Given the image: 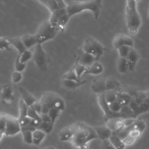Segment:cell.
Masks as SVG:
<instances>
[{
    "label": "cell",
    "mask_w": 149,
    "mask_h": 149,
    "mask_svg": "<svg viewBox=\"0 0 149 149\" xmlns=\"http://www.w3.org/2000/svg\"><path fill=\"white\" fill-rule=\"evenodd\" d=\"M71 126L73 135L69 141L76 147L86 149L88 142L98 139L93 127L83 122H78L71 125Z\"/></svg>",
    "instance_id": "1"
},
{
    "label": "cell",
    "mask_w": 149,
    "mask_h": 149,
    "mask_svg": "<svg viewBox=\"0 0 149 149\" xmlns=\"http://www.w3.org/2000/svg\"><path fill=\"white\" fill-rule=\"evenodd\" d=\"M102 8V0L71 1L66 5V10L69 18L84 10H90L95 19H98Z\"/></svg>",
    "instance_id": "2"
},
{
    "label": "cell",
    "mask_w": 149,
    "mask_h": 149,
    "mask_svg": "<svg viewBox=\"0 0 149 149\" xmlns=\"http://www.w3.org/2000/svg\"><path fill=\"white\" fill-rule=\"evenodd\" d=\"M145 128L146 124L144 121L135 119L131 125L124 127L117 135L125 144H131L141 135Z\"/></svg>",
    "instance_id": "3"
},
{
    "label": "cell",
    "mask_w": 149,
    "mask_h": 149,
    "mask_svg": "<svg viewBox=\"0 0 149 149\" xmlns=\"http://www.w3.org/2000/svg\"><path fill=\"white\" fill-rule=\"evenodd\" d=\"M125 16L129 32L133 35L136 34L141 24L140 16L137 10L136 0H126Z\"/></svg>",
    "instance_id": "4"
},
{
    "label": "cell",
    "mask_w": 149,
    "mask_h": 149,
    "mask_svg": "<svg viewBox=\"0 0 149 149\" xmlns=\"http://www.w3.org/2000/svg\"><path fill=\"white\" fill-rule=\"evenodd\" d=\"M40 102L41 105V113H47L49 109L55 107L61 111L65 108V101L58 94L52 92L45 93L41 98Z\"/></svg>",
    "instance_id": "5"
},
{
    "label": "cell",
    "mask_w": 149,
    "mask_h": 149,
    "mask_svg": "<svg viewBox=\"0 0 149 149\" xmlns=\"http://www.w3.org/2000/svg\"><path fill=\"white\" fill-rule=\"evenodd\" d=\"M58 31L57 29L52 26L48 20L43 22L34 34L37 44H42L44 42L53 39Z\"/></svg>",
    "instance_id": "6"
},
{
    "label": "cell",
    "mask_w": 149,
    "mask_h": 149,
    "mask_svg": "<svg viewBox=\"0 0 149 149\" xmlns=\"http://www.w3.org/2000/svg\"><path fill=\"white\" fill-rule=\"evenodd\" d=\"M33 57L36 66L41 71L45 72L47 70V56L41 44H37L36 45Z\"/></svg>",
    "instance_id": "7"
},
{
    "label": "cell",
    "mask_w": 149,
    "mask_h": 149,
    "mask_svg": "<svg viewBox=\"0 0 149 149\" xmlns=\"http://www.w3.org/2000/svg\"><path fill=\"white\" fill-rule=\"evenodd\" d=\"M20 132V126L17 119L6 115V126L4 134L6 136H14Z\"/></svg>",
    "instance_id": "8"
},
{
    "label": "cell",
    "mask_w": 149,
    "mask_h": 149,
    "mask_svg": "<svg viewBox=\"0 0 149 149\" xmlns=\"http://www.w3.org/2000/svg\"><path fill=\"white\" fill-rule=\"evenodd\" d=\"M133 40L129 36L122 33L116 34L113 40V46L116 49L123 45L133 47Z\"/></svg>",
    "instance_id": "9"
},
{
    "label": "cell",
    "mask_w": 149,
    "mask_h": 149,
    "mask_svg": "<svg viewBox=\"0 0 149 149\" xmlns=\"http://www.w3.org/2000/svg\"><path fill=\"white\" fill-rule=\"evenodd\" d=\"M112 131V134H118L125 127L123 119L120 118L109 119L105 124Z\"/></svg>",
    "instance_id": "10"
},
{
    "label": "cell",
    "mask_w": 149,
    "mask_h": 149,
    "mask_svg": "<svg viewBox=\"0 0 149 149\" xmlns=\"http://www.w3.org/2000/svg\"><path fill=\"white\" fill-rule=\"evenodd\" d=\"M140 58L138 52L135 49L132 47L127 54L126 59H127L128 63V70L133 71L136 63Z\"/></svg>",
    "instance_id": "11"
},
{
    "label": "cell",
    "mask_w": 149,
    "mask_h": 149,
    "mask_svg": "<svg viewBox=\"0 0 149 149\" xmlns=\"http://www.w3.org/2000/svg\"><path fill=\"white\" fill-rule=\"evenodd\" d=\"M91 90L97 94H103L106 91L105 78H99L94 80L91 84Z\"/></svg>",
    "instance_id": "12"
},
{
    "label": "cell",
    "mask_w": 149,
    "mask_h": 149,
    "mask_svg": "<svg viewBox=\"0 0 149 149\" xmlns=\"http://www.w3.org/2000/svg\"><path fill=\"white\" fill-rule=\"evenodd\" d=\"M0 91H1V100L3 103L8 104L13 100L12 89L9 84L1 86Z\"/></svg>",
    "instance_id": "13"
},
{
    "label": "cell",
    "mask_w": 149,
    "mask_h": 149,
    "mask_svg": "<svg viewBox=\"0 0 149 149\" xmlns=\"http://www.w3.org/2000/svg\"><path fill=\"white\" fill-rule=\"evenodd\" d=\"M93 129L98 136V139H100L101 140L109 139L112 134V131L106 125L94 126L93 127Z\"/></svg>",
    "instance_id": "14"
},
{
    "label": "cell",
    "mask_w": 149,
    "mask_h": 149,
    "mask_svg": "<svg viewBox=\"0 0 149 149\" xmlns=\"http://www.w3.org/2000/svg\"><path fill=\"white\" fill-rule=\"evenodd\" d=\"M104 70L103 66L97 61L94 62L90 66L86 68L84 74H91L97 75L101 74Z\"/></svg>",
    "instance_id": "15"
},
{
    "label": "cell",
    "mask_w": 149,
    "mask_h": 149,
    "mask_svg": "<svg viewBox=\"0 0 149 149\" xmlns=\"http://www.w3.org/2000/svg\"><path fill=\"white\" fill-rule=\"evenodd\" d=\"M95 61H96V59L94 56L83 51L77 62L86 68Z\"/></svg>",
    "instance_id": "16"
},
{
    "label": "cell",
    "mask_w": 149,
    "mask_h": 149,
    "mask_svg": "<svg viewBox=\"0 0 149 149\" xmlns=\"http://www.w3.org/2000/svg\"><path fill=\"white\" fill-rule=\"evenodd\" d=\"M19 91L21 95V99L26 104L28 107L32 105V104L36 101V99L25 88L23 87H19Z\"/></svg>",
    "instance_id": "17"
},
{
    "label": "cell",
    "mask_w": 149,
    "mask_h": 149,
    "mask_svg": "<svg viewBox=\"0 0 149 149\" xmlns=\"http://www.w3.org/2000/svg\"><path fill=\"white\" fill-rule=\"evenodd\" d=\"M73 135L71 125L62 128L58 133L59 139L61 141H69Z\"/></svg>",
    "instance_id": "18"
},
{
    "label": "cell",
    "mask_w": 149,
    "mask_h": 149,
    "mask_svg": "<svg viewBox=\"0 0 149 149\" xmlns=\"http://www.w3.org/2000/svg\"><path fill=\"white\" fill-rule=\"evenodd\" d=\"M8 40L10 45H12V46H13L17 50L19 54H21L23 51L27 49L24 47L20 38V37L8 38Z\"/></svg>",
    "instance_id": "19"
},
{
    "label": "cell",
    "mask_w": 149,
    "mask_h": 149,
    "mask_svg": "<svg viewBox=\"0 0 149 149\" xmlns=\"http://www.w3.org/2000/svg\"><path fill=\"white\" fill-rule=\"evenodd\" d=\"M20 38L27 49L37 44L34 34H24L20 37Z\"/></svg>",
    "instance_id": "20"
},
{
    "label": "cell",
    "mask_w": 149,
    "mask_h": 149,
    "mask_svg": "<svg viewBox=\"0 0 149 149\" xmlns=\"http://www.w3.org/2000/svg\"><path fill=\"white\" fill-rule=\"evenodd\" d=\"M66 12V8H58L56 10H55L54 11H53L52 12H51V16L49 17V19L48 20L49 22L51 23V24L52 26H53L54 27H55L56 23L58 20L59 19V18L64 13H65Z\"/></svg>",
    "instance_id": "21"
},
{
    "label": "cell",
    "mask_w": 149,
    "mask_h": 149,
    "mask_svg": "<svg viewBox=\"0 0 149 149\" xmlns=\"http://www.w3.org/2000/svg\"><path fill=\"white\" fill-rule=\"evenodd\" d=\"M87 82L86 80H80L79 81L72 80H68L63 79L62 80V85L66 88L73 90L76 88H78L82 86L83 84H85Z\"/></svg>",
    "instance_id": "22"
},
{
    "label": "cell",
    "mask_w": 149,
    "mask_h": 149,
    "mask_svg": "<svg viewBox=\"0 0 149 149\" xmlns=\"http://www.w3.org/2000/svg\"><path fill=\"white\" fill-rule=\"evenodd\" d=\"M120 87V83L114 77H108L105 78L106 91L116 90Z\"/></svg>",
    "instance_id": "23"
},
{
    "label": "cell",
    "mask_w": 149,
    "mask_h": 149,
    "mask_svg": "<svg viewBox=\"0 0 149 149\" xmlns=\"http://www.w3.org/2000/svg\"><path fill=\"white\" fill-rule=\"evenodd\" d=\"M132 98V96L130 94L123 91H116V100L118 101L122 106L128 105Z\"/></svg>",
    "instance_id": "24"
},
{
    "label": "cell",
    "mask_w": 149,
    "mask_h": 149,
    "mask_svg": "<svg viewBox=\"0 0 149 149\" xmlns=\"http://www.w3.org/2000/svg\"><path fill=\"white\" fill-rule=\"evenodd\" d=\"M90 39L95 52V59L97 61H98L102 55L105 50V48L102 44H101L93 37H90Z\"/></svg>",
    "instance_id": "25"
},
{
    "label": "cell",
    "mask_w": 149,
    "mask_h": 149,
    "mask_svg": "<svg viewBox=\"0 0 149 149\" xmlns=\"http://www.w3.org/2000/svg\"><path fill=\"white\" fill-rule=\"evenodd\" d=\"M46 134L42 130L36 129L32 132L33 143L36 146H40L41 143L45 138Z\"/></svg>",
    "instance_id": "26"
},
{
    "label": "cell",
    "mask_w": 149,
    "mask_h": 149,
    "mask_svg": "<svg viewBox=\"0 0 149 149\" xmlns=\"http://www.w3.org/2000/svg\"><path fill=\"white\" fill-rule=\"evenodd\" d=\"M109 140L116 149H125L126 144L116 134H112L109 137Z\"/></svg>",
    "instance_id": "27"
},
{
    "label": "cell",
    "mask_w": 149,
    "mask_h": 149,
    "mask_svg": "<svg viewBox=\"0 0 149 149\" xmlns=\"http://www.w3.org/2000/svg\"><path fill=\"white\" fill-rule=\"evenodd\" d=\"M117 68L119 73H125L128 70V63L125 58L119 57L117 62Z\"/></svg>",
    "instance_id": "28"
},
{
    "label": "cell",
    "mask_w": 149,
    "mask_h": 149,
    "mask_svg": "<svg viewBox=\"0 0 149 149\" xmlns=\"http://www.w3.org/2000/svg\"><path fill=\"white\" fill-rule=\"evenodd\" d=\"M54 123L50 122H42L41 121L40 123L38 129H40L44 132L46 134H49L53 130Z\"/></svg>",
    "instance_id": "29"
},
{
    "label": "cell",
    "mask_w": 149,
    "mask_h": 149,
    "mask_svg": "<svg viewBox=\"0 0 149 149\" xmlns=\"http://www.w3.org/2000/svg\"><path fill=\"white\" fill-rule=\"evenodd\" d=\"M119 112L122 115V119H129V118H134L133 113L128 105H123L122 107ZM136 119V118H134Z\"/></svg>",
    "instance_id": "30"
},
{
    "label": "cell",
    "mask_w": 149,
    "mask_h": 149,
    "mask_svg": "<svg viewBox=\"0 0 149 149\" xmlns=\"http://www.w3.org/2000/svg\"><path fill=\"white\" fill-rule=\"evenodd\" d=\"M104 98L106 102L109 104L114 101L116 98V90H108L106 91L104 93Z\"/></svg>",
    "instance_id": "31"
},
{
    "label": "cell",
    "mask_w": 149,
    "mask_h": 149,
    "mask_svg": "<svg viewBox=\"0 0 149 149\" xmlns=\"http://www.w3.org/2000/svg\"><path fill=\"white\" fill-rule=\"evenodd\" d=\"M46 6L51 12L58 9V7L54 0H37Z\"/></svg>",
    "instance_id": "32"
},
{
    "label": "cell",
    "mask_w": 149,
    "mask_h": 149,
    "mask_svg": "<svg viewBox=\"0 0 149 149\" xmlns=\"http://www.w3.org/2000/svg\"><path fill=\"white\" fill-rule=\"evenodd\" d=\"M61 113V111L55 107H52L49 108L47 112V113L51 118V121L53 123L55 122L56 119L59 116Z\"/></svg>",
    "instance_id": "33"
},
{
    "label": "cell",
    "mask_w": 149,
    "mask_h": 149,
    "mask_svg": "<svg viewBox=\"0 0 149 149\" xmlns=\"http://www.w3.org/2000/svg\"><path fill=\"white\" fill-rule=\"evenodd\" d=\"M72 69L74 70L77 78L79 80H80L81 79V76L83 73H84L85 70H86V67L80 65L78 62H76L73 66Z\"/></svg>",
    "instance_id": "34"
},
{
    "label": "cell",
    "mask_w": 149,
    "mask_h": 149,
    "mask_svg": "<svg viewBox=\"0 0 149 149\" xmlns=\"http://www.w3.org/2000/svg\"><path fill=\"white\" fill-rule=\"evenodd\" d=\"M149 109V98H146L140 105H139V115L146 113Z\"/></svg>",
    "instance_id": "35"
},
{
    "label": "cell",
    "mask_w": 149,
    "mask_h": 149,
    "mask_svg": "<svg viewBox=\"0 0 149 149\" xmlns=\"http://www.w3.org/2000/svg\"><path fill=\"white\" fill-rule=\"evenodd\" d=\"M19 55L20 61L23 63H26L33 56L32 53L28 49H26L21 54H19Z\"/></svg>",
    "instance_id": "36"
},
{
    "label": "cell",
    "mask_w": 149,
    "mask_h": 149,
    "mask_svg": "<svg viewBox=\"0 0 149 149\" xmlns=\"http://www.w3.org/2000/svg\"><path fill=\"white\" fill-rule=\"evenodd\" d=\"M108 108L111 111L114 113H119L122 105L116 100L108 104Z\"/></svg>",
    "instance_id": "37"
},
{
    "label": "cell",
    "mask_w": 149,
    "mask_h": 149,
    "mask_svg": "<svg viewBox=\"0 0 149 149\" xmlns=\"http://www.w3.org/2000/svg\"><path fill=\"white\" fill-rule=\"evenodd\" d=\"M28 106L21 99L19 101V116H27V112L28 109Z\"/></svg>",
    "instance_id": "38"
},
{
    "label": "cell",
    "mask_w": 149,
    "mask_h": 149,
    "mask_svg": "<svg viewBox=\"0 0 149 149\" xmlns=\"http://www.w3.org/2000/svg\"><path fill=\"white\" fill-rule=\"evenodd\" d=\"M63 79H68V80H75V81H80V80H79V79L77 78L74 70L72 68L70 70H69L68 72H67L66 73H65V74H63Z\"/></svg>",
    "instance_id": "39"
},
{
    "label": "cell",
    "mask_w": 149,
    "mask_h": 149,
    "mask_svg": "<svg viewBox=\"0 0 149 149\" xmlns=\"http://www.w3.org/2000/svg\"><path fill=\"white\" fill-rule=\"evenodd\" d=\"M22 134L23 140L26 144H31L33 143L32 132L24 131V132H22Z\"/></svg>",
    "instance_id": "40"
},
{
    "label": "cell",
    "mask_w": 149,
    "mask_h": 149,
    "mask_svg": "<svg viewBox=\"0 0 149 149\" xmlns=\"http://www.w3.org/2000/svg\"><path fill=\"white\" fill-rule=\"evenodd\" d=\"M132 47L127 45H123L119 48H118V53L119 55V57L122 58H126L127 54H129V52Z\"/></svg>",
    "instance_id": "41"
},
{
    "label": "cell",
    "mask_w": 149,
    "mask_h": 149,
    "mask_svg": "<svg viewBox=\"0 0 149 149\" xmlns=\"http://www.w3.org/2000/svg\"><path fill=\"white\" fill-rule=\"evenodd\" d=\"M6 49L7 51H11L10 48V44L8 41V38L0 37V49Z\"/></svg>",
    "instance_id": "42"
},
{
    "label": "cell",
    "mask_w": 149,
    "mask_h": 149,
    "mask_svg": "<svg viewBox=\"0 0 149 149\" xmlns=\"http://www.w3.org/2000/svg\"><path fill=\"white\" fill-rule=\"evenodd\" d=\"M26 63H22L20 61L19 59V55H18L17 56L16 58L15 62V68L16 69V71L19 72H22V71H23L26 68Z\"/></svg>",
    "instance_id": "43"
},
{
    "label": "cell",
    "mask_w": 149,
    "mask_h": 149,
    "mask_svg": "<svg viewBox=\"0 0 149 149\" xmlns=\"http://www.w3.org/2000/svg\"><path fill=\"white\" fill-rule=\"evenodd\" d=\"M27 116H28L31 119H37L41 120L40 115L34 109V108L31 106L28 107Z\"/></svg>",
    "instance_id": "44"
},
{
    "label": "cell",
    "mask_w": 149,
    "mask_h": 149,
    "mask_svg": "<svg viewBox=\"0 0 149 149\" xmlns=\"http://www.w3.org/2000/svg\"><path fill=\"white\" fill-rule=\"evenodd\" d=\"M18 122L20 125V126H23L27 124H29L30 122L31 118H29L28 116H19Z\"/></svg>",
    "instance_id": "45"
},
{
    "label": "cell",
    "mask_w": 149,
    "mask_h": 149,
    "mask_svg": "<svg viewBox=\"0 0 149 149\" xmlns=\"http://www.w3.org/2000/svg\"><path fill=\"white\" fill-rule=\"evenodd\" d=\"M6 114L0 113V132L3 133L6 126Z\"/></svg>",
    "instance_id": "46"
},
{
    "label": "cell",
    "mask_w": 149,
    "mask_h": 149,
    "mask_svg": "<svg viewBox=\"0 0 149 149\" xmlns=\"http://www.w3.org/2000/svg\"><path fill=\"white\" fill-rule=\"evenodd\" d=\"M101 144V149H116L112 143L110 142L109 139L102 140Z\"/></svg>",
    "instance_id": "47"
},
{
    "label": "cell",
    "mask_w": 149,
    "mask_h": 149,
    "mask_svg": "<svg viewBox=\"0 0 149 149\" xmlns=\"http://www.w3.org/2000/svg\"><path fill=\"white\" fill-rule=\"evenodd\" d=\"M12 79L13 82L15 83H17L19 82L22 79V74L21 72H17V71H15L13 72L12 74Z\"/></svg>",
    "instance_id": "48"
},
{
    "label": "cell",
    "mask_w": 149,
    "mask_h": 149,
    "mask_svg": "<svg viewBox=\"0 0 149 149\" xmlns=\"http://www.w3.org/2000/svg\"><path fill=\"white\" fill-rule=\"evenodd\" d=\"M34 109L40 115L41 113V103L40 102V101H36L32 105H31Z\"/></svg>",
    "instance_id": "49"
},
{
    "label": "cell",
    "mask_w": 149,
    "mask_h": 149,
    "mask_svg": "<svg viewBox=\"0 0 149 149\" xmlns=\"http://www.w3.org/2000/svg\"><path fill=\"white\" fill-rule=\"evenodd\" d=\"M36 129V128H34L33 126L30 125L29 123L25 125V126L20 127V132H24V131H30V132H33Z\"/></svg>",
    "instance_id": "50"
},
{
    "label": "cell",
    "mask_w": 149,
    "mask_h": 149,
    "mask_svg": "<svg viewBox=\"0 0 149 149\" xmlns=\"http://www.w3.org/2000/svg\"><path fill=\"white\" fill-rule=\"evenodd\" d=\"M40 117L41 120L42 121V122H52L51 119V118L49 117V116L48 115V114L47 113H41L40 115Z\"/></svg>",
    "instance_id": "51"
},
{
    "label": "cell",
    "mask_w": 149,
    "mask_h": 149,
    "mask_svg": "<svg viewBox=\"0 0 149 149\" xmlns=\"http://www.w3.org/2000/svg\"><path fill=\"white\" fill-rule=\"evenodd\" d=\"M41 120L40 119H31L30 122L29 123V124L30 125H31L32 126H33L34 128L37 129L40 123H41Z\"/></svg>",
    "instance_id": "52"
},
{
    "label": "cell",
    "mask_w": 149,
    "mask_h": 149,
    "mask_svg": "<svg viewBox=\"0 0 149 149\" xmlns=\"http://www.w3.org/2000/svg\"><path fill=\"white\" fill-rule=\"evenodd\" d=\"M56 3L58 8H65L66 7V4L64 2V0H54Z\"/></svg>",
    "instance_id": "53"
},
{
    "label": "cell",
    "mask_w": 149,
    "mask_h": 149,
    "mask_svg": "<svg viewBox=\"0 0 149 149\" xmlns=\"http://www.w3.org/2000/svg\"><path fill=\"white\" fill-rule=\"evenodd\" d=\"M41 149H56V148L54 147H52V146H48V147H44Z\"/></svg>",
    "instance_id": "54"
},
{
    "label": "cell",
    "mask_w": 149,
    "mask_h": 149,
    "mask_svg": "<svg viewBox=\"0 0 149 149\" xmlns=\"http://www.w3.org/2000/svg\"><path fill=\"white\" fill-rule=\"evenodd\" d=\"M4 134V133L3 132H0V140L1 139V138L2 137V136H3V134Z\"/></svg>",
    "instance_id": "55"
},
{
    "label": "cell",
    "mask_w": 149,
    "mask_h": 149,
    "mask_svg": "<svg viewBox=\"0 0 149 149\" xmlns=\"http://www.w3.org/2000/svg\"><path fill=\"white\" fill-rule=\"evenodd\" d=\"M1 86H0V90H1Z\"/></svg>",
    "instance_id": "56"
}]
</instances>
